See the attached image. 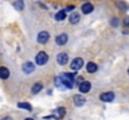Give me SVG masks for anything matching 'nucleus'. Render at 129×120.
Here are the masks:
<instances>
[{
  "mask_svg": "<svg viewBox=\"0 0 129 120\" xmlns=\"http://www.w3.org/2000/svg\"><path fill=\"white\" fill-rule=\"evenodd\" d=\"M61 78V81L65 86V89H72L74 86V74L72 73H64L60 75Z\"/></svg>",
  "mask_w": 129,
  "mask_h": 120,
  "instance_id": "obj_1",
  "label": "nucleus"
},
{
  "mask_svg": "<svg viewBox=\"0 0 129 120\" xmlns=\"http://www.w3.org/2000/svg\"><path fill=\"white\" fill-rule=\"evenodd\" d=\"M48 60H49V56H48V54H46L45 51L38 53L37 56H35V63H37L38 65H45V64L48 63Z\"/></svg>",
  "mask_w": 129,
  "mask_h": 120,
  "instance_id": "obj_2",
  "label": "nucleus"
},
{
  "mask_svg": "<svg viewBox=\"0 0 129 120\" xmlns=\"http://www.w3.org/2000/svg\"><path fill=\"white\" fill-rule=\"evenodd\" d=\"M83 65H84V60H83L82 58H75V59L72 61V64H70V69L74 70V71H78L79 69H82Z\"/></svg>",
  "mask_w": 129,
  "mask_h": 120,
  "instance_id": "obj_3",
  "label": "nucleus"
},
{
  "mask_svg": "<svg viewBox=\"0 0 129 120\" xmlns=\"http://www.w3.org/2000/svg\"><path fill=\"white\" fill-rule=\"evenodd\" d=\"M64 115H65V109L64 108H58V109H55L53 111L51 118H54L55 120H60L64 118Z\"/></svg>",
  "mask_w": 129,
  "mask_h": 120,
  "instance_id": "obj_4",
  "label": "nucleus"
},
{
  "mask_svg": "<svg viewBox=\"0 0 129 120\" xmlns=\"http://www.w3.org/2000/svg\"><path fill=\"white\" fill-rule=\"evenodd\" d=\"M100 100L104 101V103H110V101H113V100H114V93L108 91V93L100 94Z\"/></svg>",
  "mask_w": 129,
  "mask_h": 120,
  "instance_id": "obj_5",
  "label": "nucleus"
},
{
  "mask_svg": "<svg viewBox=\"0 0 129 120\" xmlns=\"http://www.w3.org/2000/svg\"><path fill=\"white\" fill-rule=\"evenodd\" d=\"M68 60H69V58H68V54L67 53H60L56 56V61H58L59 65H65L68 63Z\"/></svg>",
  "mask_w": 129,
  "mask_h": 120,
  "instance_id": "obj_6",
  "label": "nucleus"
},
{
  "mask_svg": "<svg viewBox=\"0 0 129 120\" xmlns=\"http://www.w3.org/2000/svg\"><path fill=\"white\" fill-rule=\"evenodd\" d=\"M73 101H74L75 106H82V105L85 104V98L82 96L80 94H77V95L73 96Z\"/></svg>",
  "mask_w": 129,
  "mask_h": 120,
  "instance_id": "obj_7",
  "label": "nucleus"
},
{
  "mask_svg": "<svg viewBox=\"0 0 129 120\" xmlns=\"http://www.w3.org/2000/svg\"><path fill=\"white\" fill-rule=\"evenodd\" d=\"M49 40V33L48 31H40L38 34V43L40 44H45Z\"/></svg>",
  "mask_w": 129,
  "mask_h": 120,
  "instance_id": "obj_8",
  "label": "nucleus"
},
{
  "mask_svg": "<svg viewBox=\"0 0 129 120\" xmlns=\"http://www.w3.org/2000/svg\"><path fill=\"white\" fill-rule=\"evenodd\" d=\"M93 10H94V6H93L91 3H84L82 5V13L83 14H90Z\"/></svg>",
  "mask_w": 129,
  "mask_h": 120,
  "instance_id": "obj_9",
  "label": "nucleus"
},
{
  "mask_svg": "<svg viewBox=\"0 0 129 120\" xmlns=\"http://www.w3.org/2000/svg\"><path fill=\"white\" fill-rule=\"evenodd\" d=\"M55 43L58 45H65L68 43V35L67 34H60L55 38Z\"/></svg>",
  "mask_w": 129,
  "mask_h": 120,
  "instance_id": "obj_10",
  "label": "nucleus"
},
{
  "mask_svg": "<svg viewBox=\"0 0 129 120\" xmlns=\"http://www.w3.org/2000/svg\"><path fill=\"white\" fill-rule=\"evenodd\" d=\"M23 70H24V73H25V74H30V73H33V71L35 70L34 64H33V63H30V61L25 63V64L23 65Z\"/></svg>",
  "mask_w": 129,
  "mask_h": 120,
  "instance_id": "obj_11",
  "label": "nucleus"
},
{
  "mask_svg": "<svg viewBox=\"0 0 129 120\" xmlns=\"http://www.w3.org/2000/svg\"><path fill=\"white\" fill-rule=\"evenodd\" d=\"M90 83L89 81H82L80 83V85H79V90H80V93H88L89 90H90Z\"/></svg>",
  "mask_w": 129,
  "mask_h": 120,
  "instance_id": "obj_12",
  "label": "nucleus"
},
{
  "mask_svg": "<svg viewBox=\"0 0 129 120\" xmlns=\"http://www.w3.org/2000/svg\"><path fill=\"white\" fill-rule=\"evenodd\" d=\"M10 76V71H9V69L8 68H5V66H0V78L1 79H8Z\"/></svg>",
  "mask_w": 129,
  "mask_h": 120,
  "instance_id": "obj_13",
  "label": "nucleus"
},
{
  "mask_svg": "<svg viewBox=\"0 0 129 120\" xmlns=\"http://www.w3.org/2000/svg\"><path fill=\"white\" fill-rule=\"evenodd\" d=\"M98 70V66H96V64L95 63H88L86 64V71L89 73V74H93V73H95Z\"/></svg>",
  "mask_w": 129,
  "mask_h": 120,
  "instance_id": "obj_14",
  "label": "nucleus"
},
{
  "mask_svg": "<svg viewBox=\"0 0 129 120\" xmlns=\"http://www.w3.org/2000/svg\"><path fill=\"white\" fill-rule=\"evenodd\" d=\"M67 10H60V11H58L56 14H55V20L56 21H63L64 19H65V16H67Z\"/></svg>",
  "mask_w": 129,
  "mask_h": 120,
  "instance_id": "obj_15",
  "label": "nucleus"
},
{
  "mask_svg": "<svg viewBox=\"0 0 129 120\" xmlns=\"http://www.w3.org/2000/svg\"><path fill=\"white\" fill-rule=\"evenodd\" d=\"M79 20H80V15L78 13H72V15L69 18L70 24H77V23H79Z\"/></svg>",
  "mask_w": 129,
  "mask_h": 120,
  "instance_id": "obj_16",
  "label": "nucleus"
},
{
  "mask_svg": "<svg viewBox=\"0 0 129 120\" xmlns=\"http://www.w3.org/2000/svg\"><path fill=\"white\" fill-rule=\"evenodd\" d=\"M42 89H43V85H42L40 83H37V84L33 85V88H31V93H33V94H38Z\"/></svg>",
  "mask_w": 129,
  "mask_h": 120,
  "instance_id": "obj_17",
  "label": "nucleus"
},
{
  "mask_svg": "<svg viewBox=\"0 0 129 120\" xmlns=\"http://www.w3.org/2000/svg\"><path fill=\"white\" fill-rule=\"evenodd\" d=\"M13 6H14L16 10H23V9H24V1H23V0H16V1H14Z\"/></svg>",
  "mask_w": 129,
  "mask_h": 120,
  "instance_id": "obj_18",
  "label": "nucleus"
},
{
  "mask_svg": "<svg viewBox=\"0 0 129 120\" xmlns=\"http://www.w3.org/2000/svg\"><path fill=\"white\" fill-rule=\"evenodd\" d=\"M18 108L24 109V110H26V111H31V105L28 104V103H19V104H18Z\"/></svg>",
  "mask_w": 129,
  "mask_h": 120,
  "instance_id": "obj_19",
  "label": "nucleus"
},
{
  "mask_svg": "<svg viewBox=\"0 0 129 120\" xmlns=\"http://www.w3.org/2000/svg\"><path fill=\"white\" fill-rule=\"evenodd\" d=\"M54 83H55V85H56L58 88L65 89V86H64V84H63V81H61V78H60V76H56V78L54 79Z\"/></svg>",
  "mask_w": 129,
  "mask_h": 120,
  "instance_id": "obj_20",
  "label": "nucleus"
},
{
  "mask_svg": "<svg viewBox=\"0 0 129 120\" xmlns=\"http://www.w3.org/2000/svg\"><path fill=\"white\" fill-rule=\"evenodd\" d=\"M117 6L120 8L122 10H124V11H127V10L129 9V5H127L124 1H117Z\"/></svg>",
  "mask_w": 129,
  "mask_h": 120,
  "instance_id": "obj_21",
  "label": "nucleus"
},
{
  "mask_svg": "<svg viewBox=\"0 0 129 120\" xmlns=\"http://www.w3.org/2000/svg\"><path fill=\"white\" fill-rule=\"evenodd\" d=\"M110 24H112L113 26H118V24H119V20H118L117 18H114V19H112V21H110Z\"/></svg>",
  "mask_w": 129,
  "mask_h": 120,
  "instance_id": "obj_22",
  "label": "nucleus"
},
{
  "mask_svg": "<svg viewBox=\"0 0 129 120\" xmlns=\"http://www.w3.org/2000/svg\"><path fill=\"white\" fill-rule=\"evenodd\" d=\"M123 24H124L125 26H128V28H129V18H125V19H124V21H123Z\"/></svg>",
  "mask_w": 129,
  "mask_h": 120,
  "instance_id": "obj_23",
  "label": "nucleus"
},
{
  "mask_svg": "<svg viewBox=\"0 0 129 120\" xmlns=\"http://www.w3.org/2000/svg\"><path fill=\"white\" fill-rule=\"evenodd\" d=\"M73 9H74V5H72V6H68V8H67V11H72Z\"/></svg>",
  "mask_w": 129,
  "mask_h": 120,
  "instance_id": "obj_24",
  "label": "nucleus"
},
{
  "mask_svg": "<svg viewBox=\"0 0 129 120\" xmlns=\"http://www.w3.org/2000/svg\"><path fill=\"white\" fill-rule=\"evenodd\" d=\"M1 120H13L11 118H9V116H6V118H4V119H1Z\"/></svg>",
  "mask_w": 129,
  "mask_h": 120,
  "instance_id": "obj_25",
  "label": "nucleus"
},
{
  "mask_svg": "<svg viewBox=\"0 0 129 120\" xmlns=\"http://www.w3.org/2000/svg\"><path fill=\"white\" fill-rule=\"evenodd\" d=\"M25 120H34V119H33V118H26Z\"/></svg>",
  "mask_w": 129,
  "mask_h": 120,
  "instance_id": "obj_26",
  "label": "nucleus"
},
{
  "mask_svg": "<svg viewBox=\"0 0 129 120\" xmlns=\"http://www.w3.org/2000/svg\"><path fill=\"white\" fill-rule=\"evenodd\" d=\"M128 74H129V69H128Z\"/></svg>",
  "mask_w": 129,
  "mask_h": 120,
  "instance_id": "obj_27",
  "label": "nucleus"
}]
</instances>
